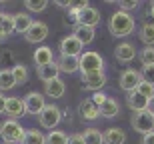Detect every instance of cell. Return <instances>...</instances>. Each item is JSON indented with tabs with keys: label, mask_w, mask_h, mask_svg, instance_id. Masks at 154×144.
I'll use <instances>...</instances> for the list:
<instances>
[{
	"label": "cell",
	"mask_w": 154,
	"mask_h": 144,
	"mask_svg": "<svg viewBox=\"0 0 154 144\" xmlns=\"http://www.w3.org/2000/svg\"><path fill=\"white\" fill-rule=\"evenodd\" d=\"M134 28H136V22H134V18H132V14H128V12H114L112 16H110L108 20V30L110 34L116 36V38H124V36H130L132 32H134Z\"/></svg>",
	"instance_id": "obj_1"
},
{
	"label": "cell",
	"mask_w": 154,
	"mask_h": 144,
	"mask_svg": "<svg viewBox=\"0 0 154 144\" xmlns=\"http://www.w3.org/2000/svg\"><path fill=\"white\" fill-rule=\"evenodd\" d=\"M24 132H26V128L20 124L18 120H4L0 124V136L4 140L6 144H20L24 138Z\"/></svg>",
	"instance_id": "obj_2"
},
{
	"label": "cell",
	"mask_w": 154,
	"mask_h": 144,
	"mask_svg": "<svg viewBox=\"0 0 154 144\" xmlns=\"http://www.w3.org/2000/svg\"><path fill=\"white\" fill-rule=\"evenodd\" d=\"M80 62V72L82 74H88V72H100L104 70V58L94 50H86L80 54L78 58Z\"/></svg>",
	"instance_id": "obj_3"
},
{
	"label": "cell",
	"mask_w": 154,
	"mask_h": 144,
	"mask_svg": "<svg viewBox=\"0 0 154 144\" xmlns=\"http://www.w3.org/2000/svg\"><path fill=\"white\" fill-rule=\"evenodd\" d=\"M60 120H62V110L58 108L56 104H46V108L38 114L40 126L48 128V130H54L60 124Z\"/></svg>",
	"instance_id": "obj_4"
},
{
	"label": "cell",
	"mask_w": 154,
	"mask_h": 144,
	"mask_svg": "<svg viewBox=\"0 0 154 144\" xmlns=\"http://www.w3.org/2000/svg\"><path fill=\"white\" fill-rule=\"evenodd\" d=\"M130 124H132V128H134V130H136L138 134H142V136H144V134L154 132V116L150 114L148 110L132 114Z\"/></svg>",
	"instance_id": "obj_5"
},
{
	"label": "cell",
	"mask_w": 154,
	"mask_h": 144,
	"mask_svg": "<svg viewBox=\"0 0 154 144\" xmlns=\"http://www.w3.org/2000/svg\"><path fill=\"white\" fill-rule=\"evenodd\" d=\"M22 100H24V110H26V114H36V116H38L40 112L46 108V98H44V94L36 92V90H30V92L26 94Z\"/></svg>",
	"instance_id": "obj_6"
},
{
	"label": "cell",
	"mask_w": 154,
	"mask_h": 144,
	"mask_svg": "<svg viewBox=\"0 0 154 144\" xmlns=\"http://www.w3.org/2000/svg\"><path fill=\"white\" fill-rule=\"evenodd\" d=\"M142 82V74H140V70H134V68H126L122 74H120V80H118V84H120V88L124 90L126 94L128 92H134L138 88V84Z\"/></svg>",
	"instance_id": "obj_7"
},
{
	"label": "cell",
	"mask_w": 154,
	"mask_h": 144,
	"mask_svg": "<svg viewBox=\"0 0 154 144\" xmlns=\"http://www.w3.org/2000/svg\"><path fill=\"white\" fill-rule=\"evenodd\" d=\"M80 82H82L84 90L100 92L106 86V74H104V70H100V72H88V74H82V80Z\"/></svg>",
	"instance_id": "obj_8"
},
{
	"label": "cell",
	"mask_w": 154,
	"mask_h": 144,
	"mask_svg": "<svg viewBox=\"0 0 154 144\" xmlns=\"http://www.w3.org/2000/svg\"><path fill=\"white\" fill-rule=\"evenodd\" d=\"M58 48H60V54H62V56H80L84 46H82V42H80L74 34H68L60 40Z\"/></svg>",
	"instance_id": "obj_9"
},
{
	"label": "cell",
	"mask_w": 154,
	"mask_h": 144,
	"mask_svg": "<svg viewBox=\"0 0 154 144\" xmlns=\"http://www.w3.org/2000/svg\"><path fill=\"white\" fill-rule=\"evenodd\" d=\"M4 114L10 118V120H20L26 110H24V100L18 96H8L6 98V106H4Z\"/></svg>",
	"instance_id": "obj_10"
},
{
	"label": "cell",
	"mask_w": 154,
	"mask_h": 144,
	"mask_svg": "<svg viewBox=\"0 0 154 144\" xmlns=\"http://www.w3.org/2000/svg\"><path fill=\"white\" fill-rule=\"evenodd\" d=\"M50 34V30H48V24L44 22H32V26L28 28V32L24 34L26 42L30 44H40V42L46 40V36Z\"/></svg>",
	"instance_id": "obj_11"
},
{
	"label": "cell",
	"mask_w": 154,
	"mask_h": 144,
	"mask_svg": "<svg viewBox=\"0 0 154 144\" xmlns=\"http://www.w3.org/2000/svg\"><path fill=\"white\" fill-rule=\"evenodd\" d=\"M66 94V82L58 76L50 82H44V96L48 98H62Z\"/></svg>",
	"instance_id": "obj_12"
},
{
	"label": "cell",
	"mask_w": 154,
	"mask_h": 144,
	"mask_svg": "<svg viewBox=\"0 0 154 144\" xmlns=\"http://www.w3.org/2000/svg\"><path fill=\"white\" fill-rule=\"evenodd\" d=\"M114 56H116L118 62L128 64V62H132V60L136 58V48L132 46L130 42H120L118 46L114 48Z\"/></svg>",
	"instance_id": "obj_13"
},
{
	"label": "cell",
	"mask_w": 154,
	"mask_h": 144,
	"mask_svg": "<svg viewBox=\"0 0 154 144\" xmlns=\"http://www.w3.org/2000/svg\"><path fill=\"white\" fill-rule=\"evenodd\" d=\"M78 114L82 116V120H98V116H100V108H98L96 104L92 102L90 98H84L78 106Z\"/></svg>",
	"instance_id": "obj_14"
},
{
	"label": "cell",
	"mask_w": 154,
	"mask_h": 144,
	"mask_svg": "<svg viewBox=\"0 0 154 144\" xmlns=\"http://www.w3.org/2000/svg\"><path fill=\"white\" fill-rule=\"evenodd\" d=\"M126 106L136 114V112H144L148 108V98H144L142 94H138L136 90L134 92H128L126 94Z\"/></svg>",
	"instance_id": "obj_15"
},
{
	"label": "cell",
	"mask_w": 154,
	"mask_h": 144,
	"mask_svg": "<svg viewBox=\"0 0 154 144\" xmlns=\"http://www.w3.org/2000/svg\"><path fill=\"white\" fill-rule=\"evenodd\" d=\"M100 22V12L94 8V6H86L84 10L80 12V16H78V24H82V26H90V28H94L96 24Z\"/></svg>",
	"instance_id": "obj_16"
},
{
	"label": "cell",
	"mask_w": 154,
	"mask_h": 144,
	"mask_svg": "<svg viewBox=\"0 0 154 144\" xmlns=\"http://www.w3.org/2000/svg\"><path fill=\"white\" fill-rule=\"evenodd\" d=\"M32 60H34L36 66H46V64H52L54 62V52H52L50 46H38L32 54Z\"/></svg>",
	"instance_id": "obj_17"
},
{
	"label": "cell",
	"mask_w": 154,
	"mask_h": 144,
	"mask_svg": "<svg viewBox=\"0 0 154 144\" xmlns=\"http://www.w3.org/2000/svg\"><path fill=\"white\" fill-rule=\"evenodd\" d=\"M80 56H62L58 58V68L60 72H66V74H74V72H80V62H78Z\"/></svg>",
	"instance_id": "obj_18"
},
{
	"label": "cell",
	"mask_w": 154,
	"mask_h": 144,
	"mask_svg": "<svg viewBox=\"0 0 154 144\" xmlns=\"http://www.w3.org/2000/svg\"><path fill=\"white\" fill-rule=\"evenodd\" d=\"M36 74H38V78H40L42 82H50V80H54V78H58V76H60V68H58V62L54 60L52 64L40 66V68L36 70Z\"/></svg>",
	"instance_id": "obj_19"
},
{
	"label": "cell",
	"mask_w": 154,
	"mask_h": 144,
	"mask_svg": "<svg viewBox=\"0 0 154 144\" xmlns=\"http://www.w3.org/2000/svg\"><path fill=\"white\" fill-rule=\"evenodd\" d=\"M32 18H30L28 12H16L14 14V32H18V34H26L28 32V28L32 26Z\"/></svg>",
	"instance_id": "obj_20"
},
{
	"label": "cell",
	"mask_w": 154,
	"mask_h": 144,
	"mask_svg": "<svg viewBox=\"0 0 154 144\" xmlns=\"http://www.w3.org/2000/svg\"><path fill=\"white\" fill-rule=\"evenodd\" d=\"M104 144H124L126 142V132L122 128H106L102 132Z\"/></svg>",
	"instance_id": "obj_21"
},
{
	"label": "cell",
	"mask_w": 154,
	"mask_h": 144,
	"mask_svg": "<svg viewBox=\"0 0 154 144\" xmlns=\"http://www.w3.org/2000/svg\"><path fill=\"white\" fill-rule=\"evenodd\" d=\"M10 34H14V14L4 12L0 18V42L6 40Z\"/></svg>",
	"instance_id": "obj_22"
},
{
	"label": "cell",
	"mask_w": 154,
	"mask_h": 144,
	"mask_svg": "<svg viewBox=\"0 0 154 144\" xmlns=\"http://www.w3.org/2000/svg\"><path fill=\"white\" fill-rule=\"evenodd\" d=\"M72 34L78 38L80 42H82V46H86V44H90L92 40H94V28H90V26H82V24H76L74 30H72Z\"/></svg>",
	"instance_id": "obj_23"
},
{
	"label": "cell",
	"mask_w": 154,
	"mask_h": 144,
	"mask_svg": "<svg viewBox=\"0 0 154 144\" xmlns=\"http://www.w3.org/2000/svg\"><path fill=\"white\" fill-rule=\"evenodd\" d=\"M120 114V104L116 98H106V102L100 106V116H104V118H114V116Z\"/></svg>",
	"instance_id": "obj_24"
},
{
	"label": "cell",
	"mask_w": 154,
	"mask_h": 144,
	"mask_svg": "<svg viewBox=\"0 0 154 144\" xmlns=\"http://www.w3.org/2000/svg\"><path fill=\"white\" fill-rule=\"evenodd\" d=\"M138 36L144 42V46H154V22H144L138 30Z\"/></svg>",
	"instance_id": "obj_25"
},
{
	"label": "cell",
	"mask_w": 154,
	"mask_h": 144,
	"mask_svg": "<svg viewBox=\"0 0 154 144\" xmlns=\"http://www.w3.org/2000/svg\"><path fill=\"white\" fill-rule=\"evenodd\" d=\"M20 144H46V136L40 130H34V128H26L24 132V138Z\"/></svg>",
	"instance_id": "obj_26"
},
{
	"label": "cell",
	"mask_w": 154,
	"mask_h": 144,
	"mask_svg": "<svg viewBox=\"0 0 154 144\" xmlns=\"http://www.w3.org/2000/svg\"><path fill=\"white\" fill-rule=\"evenodd\" d=\"M82 140L84 144H104V136L98 128H86L82 132Z\"/></svg>",
	"instance_id": "obj_27"
},
{
	"label": "cell",
	"mask_w": 154,
	"mask_h": 144,
	"mask_svg": "<svg viewBox=\"0 0 154 144\" xmlns=\"http://www.w3.org/2000/svg\"><path fill=\"white\" fill-rule=\"evenodd\" d=\"M14 86H16V82H14V76H12V70L2 68L0 70V92L12 90Z\"/></svg>",
	"instance_id": "obj_28"
},
{
	"label": "cell",
	"mask_w": 154,
	"mask_h": 144,
	"mask_svg": "<svg viewBox=\"0 0 154 144\" xmlns=\"http://www.w3.org/2000/svg\"><path fill=\"white\" fill-rule=\"evenodd\" d=\"M12 76H14V82L20 86V84H26V82H28V76L30 74H28V68H26L24 64L18 62L16 66L12 68Z\"/></svg>",
	"instance_id": "obj_29"
},
{
	"label": "cell",
	"mask_w": 154,
	"mask_h": 144,
	"mask_svg": "<svg viewBox=\"0 0 154 144\" xmlns=\"http://www.w3.org/2000/svg\"><path fill=\"white\" fill-rule=\"evenodd\" d=\"M46 144H68V136L62 130H50L46 134Z\"/></svg>",
	"instance_id": "obj_30"
},
{
	"label": "cell",
	"mask_w": 154,
	"mask_h": 144,
	"mask_svg": "<svg viewBox=\"0 0 154 144\" xmlns=\"http://www.w3.org/2000/svg\"><path fill=\"white\" fill-rule=\"evenodd\" d=\"M142 66H154V46H144L138 54Z\"/></svg>",
	"instance_id": "obj_31"
},
{
	"label": "cell",
	"mask_w": 154,
	"mask_h": 144,
	"mask_svg": "<svg viewBox=\"0 0 154 144\" xmlns=\"http://www.w3.org/2000/svg\"><path fill=\"white\" fill-rule=\"evenodd\" d=\"M24 6H26L28 12H44L46 6H48V2H46V0H26Z\"/></svg>",
	"instance_id": "obj_32"
},
{
	"label": "cell",
	"mask_w": 154,
	"mask_h": 144,
	"mask_svg": "<svg viewBox=\"0 0 154 144\" xmlns=\"http://www.w3.org/2000/svg\"><path fill=\"white\" fill-rule=\"evenodd\" d=\"M136 92H138V94H142L144 98H148V100H150V98L154 96V84H148V82H144V80H142L140 84H138Z\"/></svg>",
	"instance_id": "obj_33"
},
{
	"label": "cell",
	"mask_w": 154,
	"mask_h": 144,
	"mask_svg": "<svg viewBox=\"0 0 154 144\" xmlns=\"http://www.w3.org/2000/svg\"><path fill=\"white\" fill-rule=\"evenodd\" d=\"M140 74H142V80H144V82L154 84V66H142Z\"/></svg>",
	"instance_id": "obj_34"
},
{
	"label": "cell",
	"mask_w": 154,
	"mask_h": 144,
	"mask_svg": "<svg viewBox=\"0 0 154 144\" xmlns=\"http://www.w3.org/2000/svg\"><path fill=\"white\" fill-rule=\"evenodd\" d=\"M118 6H120V10H122V12H128V14H130L132 10H136L138 6H140V2H136V0H130V2L122 0V2H118Z\"/></svg>",
	"instance_id": "obj_35"
},
{
	"label": "cell",
	"mask_w": 154,
	"mask_h": 144,
	"mask_svg": "<svg viewBox=\"0 0 154 144\" xmlns=\"http://www.w3.org/2000/svg\"><path fill=\"white\" fill-rule=\"evenodd\" d=\"M106 98H108V96H106V94H104L102 90H100V92H94V94H92V98H90V100H92L94 104H96L98 108H100V106H102V104L106 102Z\"/></svg>",
	"instance_id": "obj_36"
},
{
	"label": "cell",
	"mask_w": 154,
	"mask_h": 144,
	"mask_svg": "<svg viewBox=\"0 0 154 144\" xmlns=\"http://www.w3.org/2000/svg\"><path fill=\"white\" fill-rule=\"evenodd\" d=\"M68 144H84L82 134H72V136H68Z\"/></svg>",
	"instance_id": "obj_37"
},
{
	"label": "cell",
	"mask_w": 154,
	"mask_h": 144,
	"mask_svg": "<svg viewBox=\"0 0 154 144\" xmlns=\"http://www.w3.org/2000/svg\"><path fill=\"white\" fill-rule=\"evenodd\" d=\"M140 144H154V132L144 134V136H142V140H140Z\"/></svg>",
	"instance_id": "obj_38"
},
{
	"label": "cell",
	"mask_w": 154,
	"mask_h": 144,
	"mask_svg": "<svg viewBox=\"0 0 154 144\" xmlns=\"http://www.w3.org/2000/svg\"><path fill=\"white\" fill-rule=\"evenodd\" d=\"M6 98H8V96H4V94L0 92V114L4 112V106H6Z\"/></svg>",
	"instance_id": "obj_39"
},
{
	"label": "cell",
	"mask_w": 154,
	"mask_h": 144,
	"mask_svg": "<svg viewBox=\"0 0 154 144\" xmlns=\"http://www.w3.org/2000/svg\"><path fill=\"white\" fill-rule=\"evenodd\" d=\"M58 6H60V8H66V10H70V8H74V4H72V2H56Z\"/></svg>",
	"instance_id": "obj_40"
},
{
	"label": "cell",
	"mask_w": 154,
	"mask_h": 144,
	"mask_svg": "<svg viewBox=\"0 0 154 144\" xmlns=\"http://www.w3.org/2000/svg\"><path fill=\"white\" fill-rule=\"evenodd\" d=\"M146 110H148L150 114L154 116V96H152V98H150V100H148V108H146Z\"/></svg>",
	"instance_id": "obj_41"
},
{
	"label": "cell",
	"mask_w": 154,
	"mask_h": 144,
	"mask_svg": "<svg viewBox=\"0 0 154 144\" xmlns=\"http://www.w3.org/2000/svg\"><path fill=\"white\" fill-rule=\"evenodd\" d=\"M150 16L154 18V2H152V4H150Z\"/></svg>",
	"instance_id": "obj_42"
},
{
	"label": "cell",
	"mask_w": 154,
	"mask_h": 144,
	"mask_svg": "<svg viewBox=\"0 0 154 144\" xmlns=\"http://www.w3.org/2000/svg\"><path fill=\"white\" fill-rule=\"evenodd\" d=\"M2 14H4V12H2V10H0V18H2Z\"/></svg>",
	"instance_id": "obj_43"
}]
</instances>
